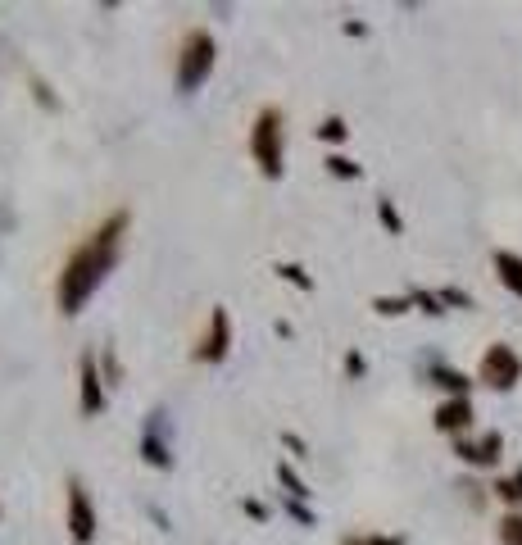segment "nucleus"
<instances>
[{
  "mask_svg": "<svg viewBox=\"0 0 522 545\" xmlns=\"http://www.w3.org/2000/svg\"><path fill=\"white\" fill-rule=\"evenodd\" d=\"M78 382H82V414L96 418L105 409V387H100V368H96V355H82L78 364Z\"/></svg>",
  "mask_w": 522,
  "mask_h": 545,
  "instance_id": "8",
  "label": "nucleus"
},
{
  "mask_svg": "<svg viewBox=\"0 0 522 545\" xmlns=\"http://www.w3.org/2000/svg\"><path fill=\"white\" fill-rule=\"evenodd\" d=\"M250 155H255V164H259V173H264L268 182H277L282 178V109H259V119H255V128H250Z\"/></svg>",
  "mask_w": 522,
  "mask_h": 545,
  "instance_id": "2",
  "label": "nucleus"
},
{
  "mask_svg": "<svg viewBox=\"0 0 522 545\" xmlns=\"http://www.w3.org/2000/svg\"><path fill=\"white\" fill-rule=\"evenodd\" d=\"M241 509H246L255 523H264V518H268V505H264V500H241Z\"/></svg>",
  "mask_w": 522,
  "mask_h": 545,
  "instance_id": "24",
  "label": "nucleus"
},
{
  "mask_svg": "<svg viewBox=\"0 0 522 545\" xmlns=\"http://www.w3.org/2000/svg\"><path fill=\"white\" fill-rule=\"evenodd\" d=\"M277 482L286 486V496H291V500H305V496H309L305 477H300V473H296V468H291V464H277Z\"/></svg>",
  "mask_w": 522,
  "mask_h": 545,
  "instance_id": "12",
  "label": "nucleus"
},
{
  "mask_svg": "<svg viewBox=\"0 0 522 545\" xmlns=\"http://www.w3.org/2000/svg\"><path fill=\"white\" fill-rule=\"evenodd\" d=\"M227 350H232V318H227L223 305H214L209 309V332H205V341H200L196 359L200 364H223Z\"/></svg>",
  "mask_w": 522,
  "mask_h": 545,
  "instance_id": "5",
  "label": "nucleus"
},
{
  "mask_svg": "<svg viewBox=\"0 0 522 545\" xmlns=\"http://www.w3.org/2000/svg\"><path fill=\"white\" fill-rule=\"evenodd\" d=\"M409 300H414V305H423L427 314H441V296H427V291H414Z\"/></svg>",
  "mask_w": 522,
  "mask_h": 545,
  "instance_id": "21",
  "label": "nucleus"
},
{
  "mask_svg": "<svg viewBox=\"0 0 522 545\" xmlns=\"http://www.w3.org/2000/svg\"><path fill=\"white\" fill-rule=\"evenodd\" d=\"M64 500H69V514H64V527H69L73 545H91L96 541V509H91L87 500V486L73 477L69 491H64Z\"/></svg>",
  "mask_w": 522,
  "mask_h": 545,
  "instance_id": "4",
  "label": "nucleus"
},
{
  "mask_svg": "<svg viewBox=\"0 0 522 545\" xmlns=\"http://www.w3.org/2000/svg\"><path fill=\"white\" fill-rule=\"evenodd\" d=\"M377 218H382L386 228H391L395 237H400V228H404V223H400V214H395V205H391V200H377Z\"/></svg>",
  "mask_w": 522,
  "mask_h": 545,
  "instance_id": "18",
  "label": "nucleus"
},
{
  "mask_svg": "<svg viewBox=\"0 0 522 545\" xmlns=\"http://www.w3.org/2000/svg\"><path fill=\"white\" fill-rule=\"evenodd\" d=\"M341 545H404L400 536H345Z\"/></svg>",
  "mask_w": 522,
  "mask_h": 545,
  "instance_id": "20",
  "label": "nucleus"
},
{
  "mask_svg": "<svg viewBox=\"0 0 522 545\" xmlns=\"http://www.w3.org/2000/svg\"><path fill=\"white\" fill-rule=\"evenodd\" d=\"M345 137H350V128H345V119H336V114L332 119H323V128H318V141H332V146L336 141H345Z\"/></svg>",
  "mask_w": 522,
  "mask_h": 545,
  "instance_id": "15",
  "label": "nucleus"
},
{
  "mask_svg": "<svg viewBox=\"0 0 522 545\" xmlns=\"http://www.w3.org/2000/svg\"><path fill=\"white\" fill-rule=\"evenodd\" d=\"M500 541L504 545H522V514H509L500 523Z\"/></svg>",
  "mask_w": 522,
  "mask_h": 545,
  "instance_id": "16",
  "label": "nucleus"
},
{
  "mask_svg": "<svg viewBox=\"0 0 522 545\" xmlns=\"http://www.w3.org/2000/svg\"><path fill=\"white\" fill-rule=\"evenodd\" d=\"M282 446H286V450H296V455H305V441H300L296 432H282Z\"/></svg>",
  "mask_w": 522,
  "mask_h": 545,
  "instance_id": "25",
  "label": "nucleus"
},
{
  "mask_svg": "<svg viewBox=\"0 0 522 545\" xmlns=\"http://www.w3.org/2000/svg\"><path fill=\"white\" fill-rule=\"evenodd\" d=\"M513 486H518V500H522V473H518V477H513Z\"/></svg>",
  "mask_w": 522,
  "mask_h": 545,
  "instance_id": "27",
  "label": "nucleus"
},
{
  "mask_svg": "<svg viewBox=\"0 0 522 545\" xmlns=\"http://www.w3.org/2000/svg\"><path fill=\"white\" fill-rule=\"evenodd\" d=\"M214 55H218L214 37H209L205 28H191L187 37H182V50H178V91L182 96H191V91L214 73Z\"/></svg>",
  "mask_w": 522,
  "mask_h": 545,
  "instance_id": "3",
  "label": "nucleus"
},
{
  "mask_svg": "<svg viewBox=\"0 0 522 545\" xmlns=\"http://www.w3.org/2000/svg\"><path fill=\"white\" fill-rule=\"evenodd\" d=\"M495 273H500V282L513 291V296H522V255L500 250V255H495Z\"/></svg>",
  "mask_w": 522,
  "mask_h": 545,
  "instance_id": "11",
  "label": "nucleus"
},
{
  "mask_svg": "<svg viewBox=\"0 0 522 545\" xmlns=\"http://www.w3.org/2000/svg\"><path fill=\"white\" fill-rule=\"evenodd\" d=\"M123 232H128V209L109 214L105 223H100V228L91 232V237L69 255V264H64V273H60V287H55V300H60V309H64L69 318L82 314V305L91 300V291L105 282L109 268L119 264V241H123Z\"/></svg>",
  "mask_w": 522,
  "mask_h": 545,
  "instance_id": "1",
  "label": "nucleus"
},
{
  "mask_svg": "<svg viewBox=\"0 0 522 545\" xmlns=\"http://www.w3.org/2000/svg\"><path fill=\"white\" fill-rule=\"evenodd\" d=\"M364 355H359V350H350V355H345V373H350V377H364Z\"/></svg>",
  "mask_w": 522,
  "mask_h": 545,
  "instance_id": "22",
  "label": "nucleus"
},
{
  "mask_svg": "<svg viewBox=\"0 0 522 545\" xmlns=\"http://www.w3.org/2000/svg\"><path fill=\"white\" fill-rule=\"evenodd\" d=\"M32 87H37V100H41V105H46V109H55V96H50V91H46V82H32Z\"/></svg>",
  "mask_w": 522,
  "mask_h": 545,
  "instance_id": "26",
  "label": "nucleus"
},
{
  "mask_svg": "<svg viewBox=\"0 0 522 545\" xmlns=\"http://www.w3.org/2000/svg\"><path fill=\"white\" fill-rule=\"evenodd\" d=\"M518 377H522V359L513 355L509 346H491V350L482 355V382H486V387L509 391Z\"/></svg>",
  "mask_w": 522,
  "mask_h": 545,
  "instance_id": "7",
  "label": "nucleus"
},
{
  "mask_svg": "<svg viewBox=\"0 0 522 545\" xmlns=\"http://www.w3.org/2000/svg\"><path fill=\"white\" fill-rule=\"evenodd\" d=\"M137 450H141V459H146L150 468H173V441L164 436V409H155V414L146 418Z\"/></svg>",
  "mask_w": 522,
  "mask_h": 545,
  "instance_id": "6",
  "label": "nucleus"
},
{
  "mask_svg": "<svg viewBox=\"0 0 522 545\" xmlns=\"http://www.w3.org/2000/svg\"><path fill=\"white\" fill-rule=\"evenodd\" d=\"M327 169H332L336 178H359V164L355 159H345V155H327Z\"/></svg>",
  "mask_w": 522,
  "mask_h": 545,
  "instance_id": "17",
  "label": "nucleus"
},
{
  "mask_svg": "<svg viewBox=\"0 0 522 545\" xmlns=\"http://www.w3.org/2000/svg\"><path fill=\"white\" fill-rule=\"evenodd\" d=\"M282 509H286V514H291V518H300V523H305V527H309V523H314V514H309V509H305V505H300V500H286V505H282Z\"/></svg>",
  "mask_w": 522,
  "mask_h": 545,
  "instance_id": "23",
  "label": "nucleus"
},
{
  "mask_svg": "<svg viewBox=\"0 0 522 545\" xmlns=\"http://www.w3.org/2000/svg\"><path fill=\"white\" fill-rule=\"evenodd\" d=\"M468 423H473V405H468V396H454V400H445V405L436 409V427H441V432H463Z\"/></svg>",
  "mask_w": 522,
  "mask_h": 545,
  "instance_id": "9",
  "label": "nucleus"
},
{
  "mask_svg": "<svg viewBox=\"0 0 522 545\" xmlns=\"http://www.w3.org/2000/svg\"><path fill=\"white\" fill-rule=\"evenodd\" d=\"M277 278L291 282L296 291H314V278H309V273H305L300 264H277Z\"/></svg>",
  "mask_w": 522,
  "mask_h": 545,
  "instance_id": "14",
  "label": "nucleus"
},
{
  "mask_svg": "<svg viewBox=\"0 0 522 545\" xmlns=\"http://www.w3.org/2000/svg\"><path fill=\"white\" fill-rule=\"evenodd\" d=\"M432 382H436V387H445V391H454V396L468 391V377L454 373V368H432Z\"/></svg>",
  "mask_w": 522,
  "mask_h": 545,
  "instance_id": "13",
  "label": "nucleus"
},
{
  "mask_svg": "<svg viewBox=\"0 0 522 545\" xmlns=\"http://www.w3.org/2000/svg\"><path fill=\"white\" fill-rule=\"evenodd\" d=\"M500 432H486L482 441H459V459H468V464H495L500 459Z\"/></svg>",
  "mask_w": 522,
  "mask_h": 545,
  "instance_id": "10",
  "label": "nucleus"
},
{
  "mask_svg": "<svg viewBox=\"0 0 522 545\" xmlns=\"http://www.w3.org/2000/svg\"><path fill=\"white\" fill-rule=\"evenodd\" d=\"M409 305H414V300H395V296H377V300H373L377 314H404Z\"/></svg>",
  "mask_w": 522,
  "mask_h": 545,
  "instance_id": "19",
  "label": "nucleus"
}]
</instances>
